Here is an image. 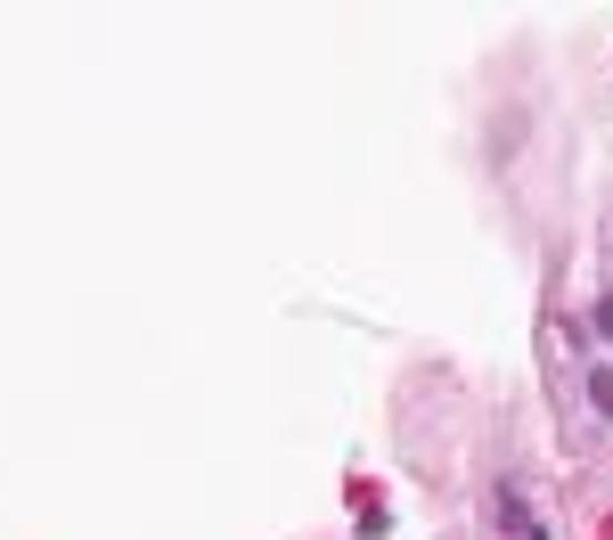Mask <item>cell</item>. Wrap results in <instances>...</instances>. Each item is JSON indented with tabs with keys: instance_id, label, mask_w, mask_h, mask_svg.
Here are the masks:
<instances>
[{
	"instance_id": "cell-1",
	"label": "cell",
	"mask_w": 613,
	"mask_h": 540,
	"mask_svg": "<svg viewBox=\"0 0 613 540\" xmlns=\"http://www.w3.org/2000/svg\"><path fill=\"white\" fill-rule=\"evenodd\" d=\"M589 402H598L605 418H613V368H589Z\"/></svg>"
},
{
	"instance_id": "cell-2",
	"label": "cell",
	"mask_w": 613,
	"mask_h": 540,
	"mask_svg": "<svg viewBox=\"0 0 613 540\" xmlns=\"http://www.w3.org/2000/svg\"><path fill=\"white\" fill-rule=\"evenodd\" d=\"M598 328H605V336H613V295H605V303H598Z\"/></svg>"
}]
</instances>
